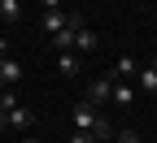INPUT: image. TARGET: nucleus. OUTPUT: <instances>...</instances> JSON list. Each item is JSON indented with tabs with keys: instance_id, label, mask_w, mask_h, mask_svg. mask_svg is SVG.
Wrapping results in <instances>:
<instances>
[{
	"instance_id": "nucleus-6",
	"label": "nucleus",
	"mask_w": 157,
	"mask_h": 143,
	"mask_svg": "<svg viewBox=\"0 0 157 143\" xmlns=\"http://www.w3.org/2000/svg\"><path fill=\"white\" fill-rule=\"evenodd\" d=\"M48 39H52V48H57V52H74L78 30H74V26H66V30H57V35H48Z\"/></svg>"
},
{
	"instance_id": "nucleus-4",
	"label": "nucleus",
	"mask_w": 157,
	"mask_h": 143,
	"mask_svg": "<svg viewBox=\"0 0 157 143\" xmlns=\"http://www.w3.org/2000/svg\"><path fill=\"white\" fill-rule=\"evenodd\" d=\"M135 87H140L144 95L157 91V61H153V65H140V74H135Z\"/></svg>"
},
{
	"instance_id": "nucleus-19",
	"label": "nucleus",
	"mask_w": 157,
	"mask_h": 143,
	"mask_svg": "<svg viewBox=\"0 0 157 143\" xmlns=\"http://www.w3.org/2000/svg\"><path fill=\"white\" fill-rule=\"evenodd\" d=\"M22 143H39V139H22Z\"/></svg>"
},
{
	"instance_id": "nucleus-12",
	"label": "nucleus",
	"mask_w": 157,
	"mask_h": 143,
	"mask_svg": "<svg viewBox=\"0 0 157 143\" xmlns=\"http://www.w3.org/2000/svg\"><path fill=\"white\" fill-rule=\"evenodd\" d=\"M9 126L26 130V126H31V113H26V109H9Z\"/></svg>"
},
{
	"instance_id": "nucleus-1",
	"label": "nucleus",
	"mask_w": 157,
	"mask_h": 143,
	"mask_svg": "<svg viewBox=\"0 0 157 143\" xmlns=\"http://www.w3.org/2000/svg\"><path fill=\"white\" fill-rule=\"evenodd\" d=\"M66 26L83 30V13H66V9H57V13H44V17H39V30H44V35H57V30H66Z\"/></svg>"
},
{
	"instance_id": "nucleus-9",
	"label": "nucleus",
	"mask_w": 157,
	"mask_h": 143,
	"mask_svg": "<svg viewBox=\"0 0 157 143\" xmlns=\"http://www.w3.org/2000/svg\"><path fill=\"white\" fill-rule=\"evenodd\" d=\"M0 17H5V22H17V17H22V5H17V0H0Z\"/></svg>"
},
{
	"instance_id": "nucleus-11",
	"label": "nucleus",
	"mask_w": 157,
	"mask_h": 143,
	"mask_svg": "<svg viewBox=\"0 0 157 143\" xmlns=\"http://www.w3.org/2000/svg\"><path fill=\"white\" fill-rule=\"evenodd\" d=\"M57 70H61V74H78V56L74 52H61V56H57Z\"/></svg>"
},
{
	"instance_id": "nucleus-7",
	"label": "nucleus",
	"mask_w": 157,
	"mask_h": 143,
	"mask_svg": "<svg viewBox=\"0 0 157 143\" xmlns=\"http://www.w3.org/2000/svg\"><path fill=\"white\" fill-rule=\"evenodd\" d=\"M109 74L118 78V83H122V78H135V74H140V61H135V56H122V61H118Z\"/></svg>"
},
{
	"instance_id": "nucleus-18",
	"label": "nucleus",
	"mask_w": 157,
	"mask_h": 143,
	"mask_svg": "<svg viewBox=\"0 0 157 143\" xmlns=\"http://www.w3.org/2000/svg\"><path fill=\"white\" fill-rule=\"evenodd\" d=\"M5 56H9V44H5V39H0V61H5Z\"/></svg>"
},
{
	"instance_id": "nucleus-17",
	"label": "nucleus",
	"mask_w": 157,
	"mask_h": 143,
	"mask_svg": "<svg viewBox=\"0 0 157 143\" xmlns=\"http://www.w3.org/2000/svg\"><path fill=\"white\" fill-rule=\"evenodd\" d=\"M5 126H9V113H5V109H0V130H5Z\"/></svg>"
},
{
	"instance_id": "nucleus-3",
	"label": "nucleus",
	"mask_w": 157,
	"mask_h": 143,
	"mask_svg": "<svg viewBox=\"0 0 157 143\" xmlns=\"http://www.w3.org/2000/svg\"><path fill=\"white\" fill-rule=\"evenodd\" d=\"M101 126V113H96V104H74V130H96Z\"/></svg>"
},
{
	"instance_id": "nucleus-5",
	"label": "nucleus",
	"mask_w": 157,
	"mask_h": 143,
	"mask_svg": "<svg viewBox=\"0 0 157 143\" xmlns=\"http://www.w3.org/2000/svg\"><path fill=\"white\" fill-rule=\"evenodd\" d=\"M17 78H22V65H17L13 56H5V61H0V87H13Z\"/></svg>"
},
{
	"instance_id": "nucleus-10",
	"label": "nucleus",
	"mask_w": 157,
	"mask_h": 143,
	"mask_svg": "<svg viewBox=\"0 0 157 143\" xmlns=\"http://www.w3.org/2000/svg\"><path fill=\"white\" fill-rule=\"evenodd\" d=\"M96 44H101V39H96V35H92L87 26H83V30H78V39H74V48H78V52H92Z\"/></svg>"
},
{
	"instance_id": "nucleus-15",
	"label": "nucleus",
	"mask_w": 157,
	"mask_h": 143,
	"mask_svg": "<svg viewBox=\"0 0 157 143\" xmlns=\"http://www.w3.org/2000/svg\"><path fill=\"white\" fill-rule=\"evenodd\" d=\"M70 143H96V139H92L87 130H74V139H70Z\"/></svg>"
},
{
	"instance_id": "nucleus-14",
	"label": "nucleus",
	"mask_w": 157,
	"mask_h": 143,
	"mask_svg": "<svg viewBox=\"0 0 157 143\" xmlns=\"http://www.w3.org/2000/svg\"><path fill=\"white\" fill-rule=\"evenodd\" d=\"M0 109H5V113H9V109H17V100H13V91H5V95H0Z\"/></svg>"
},
{
	"instance_id": "nucleus-2",
	"label": "nucleus",
	"mask_w": 157,
	"mask_h": 143,
	"mask_svg": "<svg viewBox=\"0 0 157 143\" xmlns=\"http://www.w3.org/2000/svg\"><path fill=\"white\" fill-rule=\"evenodd\" d=\"M113 83H118L113 74H105V78H96V83L87 87V104H109V95H113Z\"/></svg>"
},
{
	"instance_id": "nucleus-8",
	"label": "nucleus",
	"mask_w": 157,
	"mask_h": 143,
	"mask_svg": "<svg viewBox=\"0 0 157 143\" xmlns=\"http://www.w3.org/2000/svg\"><path fill=\"white\" fill-rule=\"evenodd\" d=\"M109 100H113L118 109H131V104H135V91H131L127 83H113V95H109Z\"/></svg>"
},
{
	"instance_id": "nucleus-16",
	"label": "nucleus",
	"mask_w": 157,
	"mask_h": 143,
	"mask_svg": "<svg viewBox=\"0 0 157 143\" xmlns=\"http://www.w3.org/2000/svg\"><path fill=\"white\" fill-rule=\"evenodd\" d=\"M61 9V0H44V13H57Z\"/></svg>"
},
{
	"instance_id": "nucleus-13",
	"label": "nucleus",
	"mask_w": 157,
	"mask_h": 143,
	"mask_svg": "<svg viewBox=\"0 0 157 143\" xmlns=\"http://www.w3.org/2000/svg\"><path fill=\"white\" fill-rule=\"evenodd\" d=\"M113 143H140V134H135V130H118V139Z\"/></svg>"
}]
</instances>
